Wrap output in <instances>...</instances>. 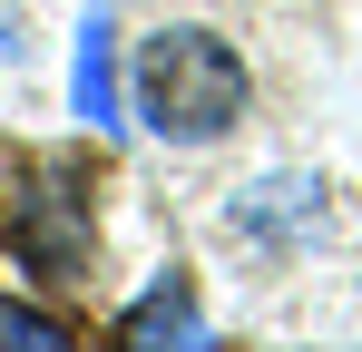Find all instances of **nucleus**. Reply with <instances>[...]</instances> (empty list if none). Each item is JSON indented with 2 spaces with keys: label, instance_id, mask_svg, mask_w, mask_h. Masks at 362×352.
I'll use <instances>...</instances> for the list:
<instances>
[{
  "label": "nucleus",
  "instance_id": "f03ea898",
  "mask_svg": "<svg viewBox=\"0 0 362 352\" xmlns=\"http://www.w3.org/2000/svg\"><path fill=\"white\" fill-rule=\"evenodd\" d=\"M0 245L40 284H88L98 225H88V196L69 186V167H10L0 176Z\"/></svg>",
  "mask_w": 362,
  "mask_h": 352
},
{
  "label": "nucleus",
  "instance_id": "f257e3e1",
  "mask_svg": "<svg viewBox=\"0 0 362 352\" xmlns=\"http://www.w3.org/2000/svg\"><path fill=\"white\" fill-rule=\"evenodd\" d=\"M137 117L177 147H206L245 117V59L216 30H157L137 49Z\"/></svg>",
  "mask_w": 362,
  "mask_h": 352
},
{
  "label": "nucleus",
  "instance_id": "39448f33",
  "mask_svg": "<svg viewBox=\"0 0 362 352\" xmlns=\"http://www.w3.org/2000/svg\"><path fill=\"white\" fill-rule=\"evenodd\" d=\"M0 352H69V333L30 303H0Z\"/></svg>",
  "mask_w": 362,
  "mask_h": 352
},
{
  "label": "nucleus",
  "instance_id": "20e7f679",
  "mask_svg": "<svg viewBox=\"0 0 362 352\" xmlns=\"http://www.w3.org/2000/svg\"><path fill=\"white\" fill-rule=\"evenodd\" d=\"M69 98H78V117L108 137V127H127L118 117V49H108V20H88L78 30V59H69Z\"/></svg>",
  "mask_w": 362,
  "mask_h": 352
},
{
  "label": "nucleus",
  "instance_id": "423d86ee",
  "mask_svg": "<svg viewBox=\"0 0 362 352\" xmlns=\"http://www.w3.org/2000/svg\"><path fill=\"white\" fill-rule=\"evenodd\" d=\"M0 59H20V10H0Z\"/></svg>",
  "mask_w": 362,
  "mask_h": 352
},
{
  "label": "nucleus",
  "instance_id": "7ed1b4c3",
  "mask_svg": "<svg viewBox=\"0 0 362 352\" xmlns=\"http://www.w3.org/2000/svg\"><path fill=\"white\" fill-rule=\"evenodd\" d=\"M118 352H206V313H196V284L186 274H157L118 313Z\"/></svg>",
  "mask_w": 362,
  "mask_h": 352
}]
</instances>
